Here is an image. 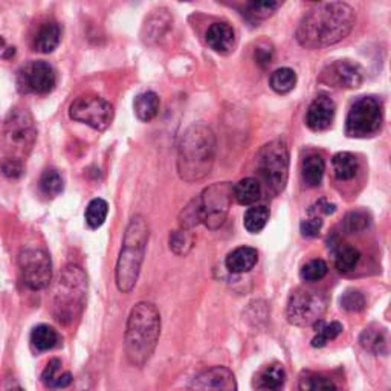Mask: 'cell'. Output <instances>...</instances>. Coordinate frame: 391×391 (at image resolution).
<instances>
[{"label":"cell","mask_w":391,"mask_h":391,"mask_svg":"<svg viewBox=\"0 0 391 391\" xmlns=\"http://www.w3.org/2000/svg\"><path fill=\"white\" fill-rule=\"evenodd\" d=\"M87 297V277L84 271L76 266H66L57 278L52 297V312L57 321L71 324L84 309Z\"/></svg>","instance_id":"5"},{"label":"cell","mask_w":391,"mask_h":391,"mask_svg":"<svg viewBox=\"0 0 391 391\" xmlns=\"http://www.w3.org/2000/svg\"><path fill=\"white\" fill-rule=\"evenodd\" d=\"M327 298L314 289H298L290 295L286 317L290 324L298 327L314 326L326 314Z\"/></svg>","instance_id":"9"},{"label":"cell","mask_w":391,"mask_h":391,"mask_svg":"<svg viewBox=\"0 0 391 391\" xmlns=\"http://www.w3.org/2000/svg\"><path fill=\"white\" fill-rule=\"evenodd\" d=\"M191 391H237V380L227 367H211L194 378Z\"/></svg>","instance_id":"15"},{"label":"cell","mask_w":391,"mask_h":391,"mask_svg":"<svg viewBox=\"0 0 391 391\" xmlns=\"http://www.w3.org/2000/svg\"><path fill=\"white\" fill-rule=\"evenodd\" d=\"M336 211V207L334 203L327 202L326 199H321L318 200L315 205H312V207L309 208V214H314V212H324V214H334Z\"/></svg>","instance_id":"44"},{"label":"cell","mask_w":391,"mask_h":391,"mask_svg":"<svg viewBox=\"0 0 391 391\" xmlns=\"http://www.w3.org/2000/svg\"><path fill=\"white\" fill-rule=\"evenodd\" d=\"M8 391H25V390H23V388H21V387H14V388L8 390Z\"/></svg>","instance_id":"45"},{"label":"cell","mask_w":391,"mask_h":391,"mask_svg":"<svg viewBox=\"0 0 391 391\" xmlns=\"http://www.w3.org/2000/svg\"><path fill=\"white\" fill-rule=\"evenodd\" d=\"M57 75L54 67L40 60L25 63L17 72V86L22 94L46 95L54 91Z\"/></svg>","instance_id":"13"},{"label":"cell","mask_w":391,"mask_h":391,"mask_svg":"<svg viewBox=\"0 0 391 391\" xmlns=\"http://www.w3.org/2000/svg\"><path fill=\"white\" fill-rule=\"evenodd\" d=\"M268 220H269V210L265 207V205H256V207H251L248 208L246 212H244L243 225L251 234H257L265 230Z\"/></svg>","instance_id":"33"},{"label":"cell","mask_w":391,"mask_h":391,"mask_svg":"<svg viewBox=\"0 0 391 391\" xmlns=\"http://www.w3.org/2000/svg\"><path fill=\"white\" fill-rule=\"evenodd\" d=\"M31 342L33 347L38 351L52 350L58 344V334L54 327L40 324L34 327V330L31 332Z\"/></svg>","instance_id":"31"},{"label":"cell","mask_w":391,"mask_h":391,"mask_svg":"<svg viewBox=\"0 0 391 391\" xmlns=\"http://www.w3.org/2000/svg\"><path fill=\"white\" fill-rule=\"evenodd\" d=\"M361 260V252L347 243H341L335 251V266L339 272L353 271Z\"/></svg>","instance_id":"32"},{"label":"cell","mask_w":391,"mask_h":391,"mask_svg":"<svg viewBox=\"0 0 391 391\" xmlns=\"http://www.w3.org/2000/svg\"><path fill=\"white\" fill-rule=\"evenodd\" d=\"M232 199V187L228 182L216 183L205 190L200 198L196 199L199 208L200 223H205L210 230L222 227L227 217L228 208Z\"/></svg>","instance_id":"11"},{"label":"cell","mask_w":391,"mask_h":391,"mask_svg":"<svg viewBox=\"0 0 391 391\" xmlns=\"http://www.w3.org/2000/svg\"><path fill=\"white\" fill-rule=\"evenodd\" d=\"M359 342L363 348L371 351L375 355L388 353V335L387 330L379 326H368L359 336Z\"/></svg>","instance_id":"22"},{"label":"cell","mask_w":391,"mask_h":391,"mask_svg":"<svg viewBox=\"0 0 391 391\" xmlns=\"http://www.w3.org/2000/svg\"><path fill=\"white\" fill-rule=\"evenodd\" d=\"M107 214H109V205H107L104 199L96 198L87 205L86 214H84L86 223L89 225V228L98 230L100 227H103V223L107 219Z\"/></svg>","instance_id":"35"},{"label":"cell","mask_w":391,"mask_h":391,"mask_svg":"<svg viewBox=\"0 0 391 391\" xmlns=\"http://www.w3.org/2000/svg\"><path fill=\"white\" fill-rule=\"evenodd\" d=\"M0 171L9 179H17L23 174V162L13 158H5L0 162Z\"/></svg>","instance_id":"41"},{"label":"cell","mask_w":391,"mask_h":391,"mask_svg":"<svg viewBox=\"0 0 391 391\" xmlns=\"http://www.w3.org/2000/svg\"><path fill=\"white\" fill-rule=\"evenodd\" d=\"M257 169L272 194L285 191L289 178V149L285 140H273L261 147Z\"/></svg>","instance_id":"7"},{"label":"cell","mask_w":391,"mask_h":391,"mask_svg":"<svg viewBox=\"0 0 391 391\" xmlns=\"http://www.w3.org/2000/svg\"><path fill=\"white\" fill-rule=\"evenodd\" d=\"M281 2H272V0H261V2H248L244 4L243 14L252 22L266 21L272 14H276L278 8H281Z\"/></svg>","instance_id":"29"},{"label":"cell","mask_w":391,"mask_h":391,"mask_svg":"<svg viewBox=\"0 0 391 391\" xmlns=\"http://www.w3.org/2000/svg\"><path fill=\"white\" fill-rule=\"evenodd\" d=\"M69 116L74 121L87 124L94 130L103 132L113 121V106L103 96L87 94L74 100L69 107Z\"/></svg>","instance_id":"10"},{"label":"cell","mask_w":391,"mask_h":391,"mask_svg":"<svg viewBox=\"0 0 391 391\" xmlns=\"http://www.w3.org/2000/svg\"><path fill=\"white\" fill-rule=\"evenodd\" d=\"M384 123V107L375 96H361L351 104L346 118V135L348 138H370L375 136Z\"/></svg>","instance_id":"8"},{"label":"cell","mask_w":391,"mask_h":391,"mask_svg":"<svg viewBox=\"0 0 391 391\" xmlns=\"http://www.w3.org/2000/svg\"><path fill=\"white\" fill-rule=\"evenodd\" d=\"M37 140V127L33 115L22 107H16L8 113L4 125V142L8 158L22 161L33 150Z\"/></svg>","instance_id":"6"},{"label":"cell","mask_w":391,"mask_h":391,"mask_svg":"<svg viewBox=\"0 0 391 391\" xmlns=\"http://www.w3.org/2000/svg\"><path fill=\"white\" fill-rule=\"evenodd\" d=\"M216 159V136L202 123L190 125L182 135L178 149V171L185 182L208 176Z\"/></svg>","instance_id":"3"},{"label":"cell","mask_w":391,"mask_h":391,"mask_svg":"<svg viewBox=\"0 0 391 391\" xmlns=\"http://www.w3.org/2000/svg\"><path fill=\"white\" fill-rule=\"evenodd\" d=\"M356 23L355 9L344 2L318 4L301 18L297 42L306 49H322L336 45L351 33Z\"/></svg>","instance_id":"1"},{"label":"cell","mask_w":391,"mask_h":391,"mask_svg":"<svg viewBox=\"0 0 391 391\" xmlns=\"http://www.w3.org/2000/svg\"><path fill=\"white\" fill-rule=\"evenodd\" d=\"M254 391H283L286 385V371L280 364L263 367L254 378Z\"/></svg>","instance_id":"19"},{"label":"cell","mask_w":391,"mask_h":391,"mask_svg":"<svg viewBox=\"0 0 391 391\" xmlns=\"http://www.w3.org/2000/svg\"><path fill=\"white\" fill-rule=\"evenodd\" d=\"M322 228V220L319 217H314V219H307L302 220L300 225V231L305 237L307 239H315L319 236Z\"/></svg>","instance_id":"42"},{"label":"cell","mask_w":391,"mask_h":391,"mask_svg":"<svg viewBox=\"0 0 391 391\" xmlns=\"http://www.w3.org/2000/svg\"><path fill=\"white\" fill-rule=\"evenodd\" d=\"M370 217L367 216V212L364 211H351L342 220V230H344L347 234H353L359 232L368 227Z\"/></svg>","instance_id":"39"},{"label":"cell","mask_w":391,"mask_h":391,"mask_svg":"<svg viewBox=\"0 0 391 391\" xmlns=\"http://www.w3.org/2000/svg\"><path fill=\"white\" fill-rule=\"evenodd\" d=\"M149 242V225L142 216L132 217L124 234L123 248L116 261L115 281L123 293L133 290L138 281Z\"/></svg>","instance_id":"4"},{"label":"cell","mask_w":391,"mask_h":391,"mask_svg":"<svg viewBox=\"0 0 391 391\" xmlns=\"http://www.w3.org/2000/svg\"><path fill=\"white\" fill-rule=\"evenodd\" d=\"M170 249L176 256H187L194 244V236L190 230L179 228L170 234Z\"/></svg>","instance_id":"37"},{"label":"cell","mask_w":391,"mask_h":391,"mask_svg":"<svg viewBox=\"0 0 391 391\" xmlns=\"http://www.w3.org/2000/svg\"><path fill=\"white\" fill-rule=\"evenodd\" d=\"M341 307L347 312H361L366 307V297L359 290L348 289L339 300Z\"/></svg>","instance_id":"40"},{"label":"cell","mask_w":391,"mask_h":391,"mask_svg":"<svg viewBox=\"0 0 391 391\" xmlns=\"http://www.w3.org/2000/svg\"><path fill=\"white\" fill-rule=\"evenodd\" d=\"M72 380L74 378L69 371L62 373V361L57 358L49 361L42 373V382L47 388H66L72 384Z\"/></svg>","instance_id":"24"},{"label":"cell","mask_w":391,"mask_h":391,"mask_svg":"<svg viewBox=\"0 0 391 391\" xmlns=\"http://www.w3.org/2000/svg\"><path fill=\"white\" fill-rule=\"evenodd\" d=\"M334 171L338 181H351L358 174L359 162L353 153L341 152L334 156Z\"/></svg>","instance_id":"27"},{"label":"cell","mask_w":391,"mask_h":391,"mask_svg":"<svg viewBox=\"0 0 391 391\" xmlns=\"http://www.w3.org/2000/svg\"><path fill=\"white\" fill-rule=\"evenodd\" d=\"M161 335V315L152 302H138L127 319L124 350L129 363L135 367L145 366L158 346Z\"/></svg>","instance_id":"2"},{"label":"cell","mask_w":391,"mask_h":391,"mask_svg":"<svg viewBox=\"0 0 391 391\" xmlns=\"http://www.w3.org/2000/svg\"><path fill=\"white\" fill-rule=\"evenodd\" d=\"M272 55H273V49L268 45H260L256 47V52H254V57H256V62L259 66L266 67L272 62Z\"/></svg>","instance_id":"43"},{"label":"cell","mask_w":391,"mask_h":391,"mask_svg":"<svg viewBox=\"0 0 391 391\" xmlns=\"http://www.w3.org/2000/svg\"><path fill=\"white\" fill-rule=\"evenodd\" d=\"M336 106L327 95H319L310 103L306 113V125L314 132H326L334 124Z\"/></svg>","instance_id":"16"},{"label":"cell","mask_w":391,"mask_h":391,"mask_svg":"<svg viewBox=\"0 0 391 391\" xmlns=\"http://www.w3.org/2000/svg\"><path fill=\"white\" fill-rule=\"evenodd\" d=\"M205 42H207V45L214 52H217L220 55H228L234 51V47H236V31H234V28L228 23H212L208 28L207 34H205Z\"/></svg>","instance_id":"17"},{"label":"cell","mask_w":391,"mask_h":391,"mask_svg":"<svg viewBox=\"0 0 391 391\" xmlns=\"http://www.w3.org/2000/svg\"><path fill=\"white\" fill-rule=\"evenodd\" d=\"M159 96L154 92H144L135 98L133 109L138 120L144 123H150L156 118L159 112Z\"/></svg>","instance_id":"26"},{"label":"cell","mask_w":391,"mask_h":391,"mask_svg":"<svg viewBox=\"0 0 391 391\" xmlns=\"http://www.w3.org/2000/svg\"><path fill=\"white\" fill-rule=\"evenodd\" d=\"M314 327H315L317 335L314 336V339H312V347H315V348L324 347L329 341L338 338L342 334V330H344V327H342V324L338 321L326 322V321L319 319L315 322Z\"/></svg>","instance_id":"28"},{"label":"cell","mask_w":391,"mask_h":391,"mask_svg":"<svg viewBox=\"0 0 391 391\" xmlns=\"http://www.w3.org/2000/svg\"><path fill=\"white\" fill-rule=\"evenodd\" d=\"M173 17L167 9H154V11L145 18L142 26V40L149 45L158 43L161 38L169 33L171 28Z\"/></svg>","instance_id":"18"},{"label":"cell","mask_w":391,"mask_h":391,"mask_svg":"<svg viewBox=\"0 0 391 391\" xmlns=\"http://www.w3.org/2000/svg\"><path fill=\"white\" fill-rule=\"evenodd\" d=\"M259 261V252L251 246H240L228 254L227 268L232 273H244L249 272Z\"/></svg>","instance_id":"21"},{"label":"cell","mask_w":391,"mask_h":391,"mask_svg":"<svg viewBox=\"0 0 391 391\" xmlns=\"http://www.w3.org/2000/svg\"><path fill=\"white\" fill-rule=\"evenodd\" d=\"M298 391H338L329 376L322 373H306L301 376Z\"/></svg>","instance_id":"34"},{"label":"cell","mask_w":391,"mask_h":391,"mask_svg":"<svg viewBox=\"0 0 391 391\" xmlns=\"http://www.w3.org/2000/svg\"><path fill=\"white\" fill-rule=\"evenodd\" d=\"M18 266L23 283L33 290L46 289L52 278V263L49 254L40 246H26L18 256Z\"/></svg>","instance_id":"12"},{"label":"cell","mask_w":391,"mask_h":391,"mask_svg":"<svg viewBox=\"0 0 391 391\" xmlns=\"http://www.w3.org/2000/svg\"><path fill=\"white\" fill-rule=\"evenodd\" d=\"M324 170H326V162L322 159V156L318 153H312L306 156L305 161H302V167H301L302 181H305V183L310 188L318 187L322 181V176H324Z\"/></svg>","instance_id":"23"},{"label":"cell","mask_w":391,"mask_h":391,"mask_svg":"<svg viewBox=\"0 0 391 391\" xmlns=\"http://www.w3.org/2000/svg\"><path fill=\"white\" fill-rule=\"evenodd\" d=\"M297 84V74L293 72L290 67H280V69L273 71L269 78V86L273 92L280 95L289 94Z\"/></svg>","instance_id":"30"},{"label":"cell","mask_w":391,"mask_h":391,"mask_svg":"<svg viewBox=\"0 0 391 391\" xmlns=\"http://www.w3.org/2000/svg\"><path fill=\"white\" fill-rule=\"evenodd\" d=\"M64 188V181L63 176L58 170L47 169L43 171L40 178V190L46 196V198H55V196L60 194Z\"/></svg>","instance_id":"36"},{"label":"cell","mask_w":391,"mask_h":391,"mask_svg":"<svg viewBox=\"0 0 391 391\" xmlns=\"http://www.w3.org/2000/svg\"><path fill=\"white\" fill-rule=\"evenodd\" d=\"M62 40V28L55 21H46L38 26L34 35L33 46L37 52L51 54Z\"/></svg>","instance_id":"20"},{"label":"cell","mask_w":391,"mask_h":391,"mask_svg":"<svg viewBox=\"0 0 391 391\" xmlns=\"http://www.w3.org/2000/svg\"><path fill=\"white\" fill-rule=\"evenodd\" d=\"M364 69L359 63L351 60H336L327 66L321 74V81L334 87L356 89L364 83Z\"/></svg>","instance_id":"14"},{"label":"cell","mask_w":391,"mask_h":391,"mask_svg":"<svg viewBox=\"0 0 391 391\" xmlns=\"http://www.w3.org/2000/svg\"><path fill=\"white\" fill-rule=\"evenodd\" d=\"M327 271H329V268H327V263L324 260L314 259V260L307 261L306 265L301 268L300 276L305 281L314 283V281L324 278L327 276Z\"/></svg>","instance_id":"38"},{"label":"cell","mask_w":391,"mask_h":391,"mask_svg":"<svg viewBox=\"0 0 391 391\" xmlns=\"http://www.w3.org/2000/svg\"><path fill=\"white\" fill-rule=\"evenodd\" d=\"M232 198L240 205H254L261 198V185L257 179L244 178L232 187Z\"/></svg>","instance_id":"25"}]
</instances>
